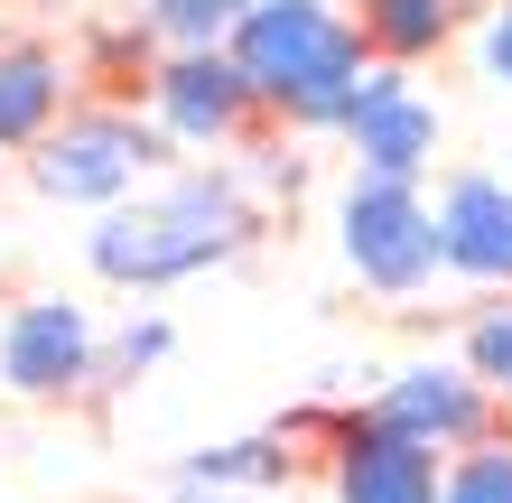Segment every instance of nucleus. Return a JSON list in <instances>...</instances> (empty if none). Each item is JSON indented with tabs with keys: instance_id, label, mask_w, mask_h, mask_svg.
Listing matches in <instances>:
<instances>
[{
	"instance_id": "f257e3e1",
	"label": "nucleus",
	"mask_w": 512,
	"mask_h": 503,
	"mask_svg": "<svg viewBox=\"0 0 512 503\" xmlns=\"http://www.w3.org/2000/svg\"><path fill=\"white\" fill-rule=\"evenodd\" d=\"M261 224H270V205L252 196V177L233 159H177L131 205L94 215L84 271L103 289H122V299H159V289H187L224 261H243L261 243Z\"/></svg>"
},
{
	"instance_id": "f03ea898",
	"label": "nucleus",
	"mask_w": 512,
	"mask_h": 503,
	"mask_svg": "<svg viewBox=\"0 0 512 503\" xmlns=\"http://www.w3.org/2000/svg\"><path fill=\"white\" fill-rule=\"evenodd\" d=\"M224 47L243 66V84H252L261 122H280L298 140H336L354 94H364V75H373L364 28L336 0H261Z\"/></svg>"
},
{
	"instance_id": "7ed1b4c3",
	"label": "nucleus",
	"mask_w": 512,
	"mask_h": 503,
	"mask_svg": "<svg viewBox=\"0 0 512 503\" xmlns=\"http://www.w3.org/2000/svg\"><path fill=\"white\" fill-rule=\"evenodd\" d=\"M168 168H177V150H168V131L149 122L140 103H75L66 122L28 150V187L47 205H66V215H112V205H131L149 177H168Z\"/></svg>"
},
{
	"instance_id": "20e7f679",
	"label": "nucleus",
	"mask_w": 512,
	"mask_h": 503,
	"mask_svg": "<svg viewBox=\"0 0 512 503\" xmlns=\"http://www.w3.org/2000/svg\"><path fill=\"white\" fill-rule=\"evenodd\" d=\"M336 261H345V280L364 289V299L419 308V299L447 280L429 187H410V177H364V168H354L345 187H336Z\"/></svg>"
},
{
	"instance_id": "39448f33",
	"label": "nucleus",
	"mask_w": 512,
	"mask_h": 503,
	"mask_svg": "<svg viewBox=\"0 0 512 503\" xmlns=\"http://www.w3.org/2000/svg\"><path fill=\"white\" fill-rule=\"evenodd\" d=\"M103 364V317L66 299V289H28V299L0 308V392L28 410H66L94 392Z\"/></svg>"
},
{
	"instance_id": "423d86ee",
	"label": "nucleus",
	"mask_w": 512,
	"mask_h": 503,
	"mask_svg": "<svg viewBox=\"0 0 512 503\" xmlns=\"http://www.w3.org/2000/svg\"><path fill=\"white\" fill-rule=\"evenodd\" d=\"M354 401H364V420L382 438H410V448H429V457H466L475 438H494L512 420L457 354H410V364L373 373V392H354Z\"/></svg>"
},
{
	"instance_id": "0eeeda50",
	"label": "nucleus",
	"mask_w": 512,
	"mask_h": 503,
	"mask_svg": "<svg viewBox=\"0 0 512 503\" xmlns=\"http://www.w3.org/2000/svg\"><path fill=\"white\" fill-rule=\"evenodd\" d=\"M140 112L168 131L177 159H215V150L233 159L261 131V103H252L243 66H233V47H168L140 84Z\"/></svg>"
},
{
	"instance_id": "6e6552de",
	"label": "nucleus",
	"mask_w": 512,
	"mask_h": 503,
	"mask_svg": "<svg viewBox=\"0 0 512 503\" xmlns=\"http://www.w3.org/2000/svg\"><path fill=\"white\" fill-rule=\"evenodd\" d=\"M336 140H345V159L364 168V177H410V187H429L447 122H438V103L419 94V75H410V66H373Z\"/></svg>"
},
{
	"instance_id": "1a4fd4ad",
	"label": "nucleus",
	"mask_w": 512,
	"mask_h": 503,
	"mask_svg": "<svg viewBox=\"0 0 512 503\" xmlns=\"http://www.w3.org/2000/svg\"><path fill=\"white\" fill-rule=\"evenodd\" d=\"M438 261L447 280H466L475 299H494V289H512V177L503 168H447L438 196Z\"/></svg>"
},
{
	"instance_id": "9d476101",
	"label": "nucleus",
	"mask_w": 512,
	"mask_h": 503,
	"mask_svg": "<svg viewBox=\"0 0 512 503\" xmlns=\"http://www.w3.org/2000/svg\"><path fill=\"white\" fill-rule=\"evenodd\" d=\"M317 466H326V503H438V485H447V457L410 448V438H382L364 420V401L345 410V438Z\"/></svg>"
},
{
	"instance_id": "9b49d317",
	"label": "nucleus",
	"mask_w": 512,
	"mask_h": 503,
	"mask_svg": "<svg viewBox=\"0 0 512 503\" xmlns=\"http://www.w3.org/2000/svg\"><path fill=\"white\" fill-rule=\"evenodd\" d=\"M75 112V66L47 38H10L0 47V159H28L38 140Z\"/></svg>"
},
{
	"instance_id": "f8f14e48",
	"label": "nucleus",
	"mask_w": 512,
	"mask_h": 503,
	"mask_svg": "<svg viewBox=\"0 0 512 503\" xmlns=\"http://www.w3.org/2000/svg\"><path fill=\"white\" fill-rule=\"evenodd\" d=\"M289 466H298V438L270 420V429H243V438H205V448H187L168 466V485H187V494H261V485H289Z\"/></svg>"
},
{
	"instance_id": "ddd939ff",
	"label": "nucleus",
	"mask_w": 512,
	"mask_h": 503,
	"mask_svg": "<svg viewBox=\"0 0 512 503\" xmlns=\"http://www.w3.org/2000/svg\"><path fill=\"white\" fill-rule=\"evenodd\" d=\"M457 10L466 0H364L354 28H364L373 66H429V56L457 38Z\"/></svg>"
},
{
	"instance_id": "4468645a",
	"label": "nucleus",
	"mask_w": 512,
	"mask_h": 503,
	"mask_svg": "<svg viewBox=\"0 0 512 503\" xmlns=\"http://www.w3.org/2000/svg\"><path fill=\"white\" fill-rule=\"evenodd\" d=\"M168 354H177V317H168V308H149V299H140V308H122V317L103 327L94 392H131V382H140V373H159Z\"/></svg>"
},
{
	"instance_id": "2eb2a0df",
	"label": "nucleus",
	"mask_w": 512,
	"mask_h": 503,
	"mask_svg": "<svg viewBox=\"0 0 512 503\" xmlns=\"http://www.w3.org/2000/svg\"><path fill=\"white\" fill-rule=\"evenodd\" d=\"M457 364L485 382V392L512 410V289H494V299H475L466 336H457Z\"/></svg>"
},
{
	"instance_id": "dca6fc26",
	"label": "nucleus",
	"mask_w": 512,
	"mask_h": 503,
	"mask_svg": "<svg viewBox=\"0 0 512 503\" xmlns=\"http://www.w3.org/2000/svg\"><path fill=\"white\" fill-rule=\"evenodd\" d=\"M261 0H149V28H159V47H224L233 28H243Z\"/></svg>"
},
{
	"instance_id": "f3484780",
	"label": "nucleus",
	"mask_w": 512,
	"mask_h": 503,
	"mask_svg": "<svg viewBox=\"0 0 512 503\" xmlns=\"http://www.w3.org/2000/svg\"><path fill=\"white\" fill-rule=\"evenodd\" d=\"M438 503H512V420H503L494 438H475L466 457H447Z\"/></svg>"
},
{
	"instance_id": "a211bd4d",
	"label": "nucleus",
	"mask_w": 512,
	"mask_h": 503,
	"mask_svg": "<svg viewBox=\"0 0 512 503\" xmlns=\"http://www.w3.org/2000/svg\"><path fill=\"white\" fill-rule=\"evenodd\" d=\"M475 66H485V84L512 103V0H485V28H475Z\"/></svg>"
},
{
	"instance_id": "6ab92c4d",
	"label": "nucleus",
	"mask_w": 512,
	"mask_h": 503,
	"mask_svg": "<svg viewBox=\"0 0 512 503\" xmlns=\"http://www.w3.org/2000/svg\"><path fill=\"white\" fill-rule=\"evenodd\" d=\"M159 503H243V494H187V485H168Z\"/></svg>"
}]
</instances>
